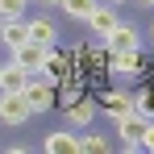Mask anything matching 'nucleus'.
<instances>
[{"mask_svg": "<svg viewBox=\"0 0 154 154\" xmlns=\"http://www.w3.org/2000/svg\"><path fill=\"white\" fill-rule=\"evenodd\" d=\"M29 117H33V108H29L25 92H4V88H0V125L21 129Z\"/></svg>", "mask_w": 154, "mask_h": 154, "instance_id": "nucleus-1", "label": "nucleus"}, {"mask_svg": "<svg viewBox=\"0 0 154 154\" xmlns=\"http://www.w3.org/2000/svg\"><path fill=\"white\" fill-rule=\"evenodd\" d=\"M100 42L108 46V54H112V50H137V46H142V33H137V25H129V21H117L112 33L100 38Z\"/></svg>", "mask_w": 154, "mask_h": 154, "instance_id": "nucleus-2", "label": "nucleus"}, {"mask_svg": "<svg viewBox=\"0 0 154 154\" xmlns=\"http://www.w3.org/2000/svg\"><path fill=\"white\" fill-rule=\"evenodd\" d=\"M25 100H29V108H33V117H38V112H50L54 108V83L50 79H29L25 83Z\"/></svg>", "mask_w": 154, "mask_h": 154, "instance_id": "nucleus-3", "label": "nucleus"}, {"mask_svg": "<svg viewBox=\"0 0 154 154\" xmlns=\"http://www.w3.org/2000/svg\"><path fill=\"white\" fill-rule=\"evenodd\" d=\"M42 150H46V154H79V137L67 125H63V129H50L46 142H42Z\"/></svg>", "mask_w": 154, "mask_h": 154, "instance_id": "nucleus-4", "label": "nucleus"}, {"mask_svg": "<svg viewBox=\"0 0 154 154\" xmlns=\"http://www.w3.org/2000/svg\"><path fill=\"white\" fill-rule=\"evenodd\" d=\"M25 42H29V21H25V17H13V21L0 25V46L17 50V46H25Z\"/></svg>", "mask_w": 154, "mask_h": 154, "instance_id": "nucleus-5", "label": "nucleus"}, {"mask_svg": "<svg viewBox=\"0 0 154 154\" xmlns=\"http://www.w3.org/2000/svg\"><path fill=\"white\" fill-rule=\"evenodd\" d=\"M29 79H33V71H25L21 63H4V67H0V88H4V92H25Z\"/></svg>", "mask_w": 154, "mask_h": 154, "instance_id": "nucleus-6", "label": "nucleus"}, {"mask_svg": "<svg viewBox=\"0 0 154 154\" xmlns=\"http://www.w3.org/2000/svg\"><path fill=\"white\" fill-rule=\"evenodd\" d=\"M92 121H96V104L88 100V96H79L75 104H67V125L71 129H88Z\"/></svg>", "mask_w": 154, "mask_h": 154, "instance_id": "nucleus-7", "label": "nucleus"}, {"mask_svg": "<svg viewBox=\"0 0 154 154\" xmlns=\"http://www.w3.org/2000/svg\"><path fill=\"white\" fill-rule=\"evenodd\" d=\"M117 21H121V17H117V8H112V4H96V8H92V13H88V25L96 29V33H100V38H108V33H112V25H117Z\"/></svg>", "mask_w": 154, "mask_h": 154, "instance_id": "nucleus-8", "label": "nucleus"}, {"mask_svg": "<svg viewBox=\"0 0 154 154\" xmlns=\"http://www.w3.org/2000/svg\"><path fill=\"white\" fill-rule=\"evenodd\" d=\"M13 63H21V67L33 71V75H42V71H46V63H42V46H38V42L17 46V50H13Z\"/></svg>", "mask_w": 154, "mask_h": 154, "instance_id": "nucleus-9", "label": "nucleus"}, {"mask_svg": "<svg viewBox=\"0 0 154 154\" xmlns=\"http://www.w3.org/2000/svg\"><path fill=\"white\" fill-rule=\"evenodd\" d=\"M29 42H38V46H54V42H58V25H54L50 17H33V21H29Z\"/></svg>", "mask_w": 154, "mask_h": 154, "instance_id": "nucleus-10", "label": "nucleus"}, {"mask_svg": "<svg viewBox=\"0 0 154 154\" xmlns=\"http://www.w3.org/2000/svg\"><path fill=\"white\" fill-rule=\"evenodd\" d=\"M108 71H112V75H137V71H142V58H137V50H112Z\"/></svg>", "mask_w": 154, "mask_h": 154, "instance_id": "nucleus-11", "label": "nucleus"}, {"mask_svg": "<svg viewBox=\"0 0 154 154\" xmlns=\"http://www.w3.org/2000/svg\"><path fill=\"white\" fill-rule=\"evenodd\" d=\"M104 108H108V117L133 108V92H125V88H108V92H104Z\"/></svg>", "mask_w": 154, "mask_h": 154, "instance_id": "nucleus-12", "label": "nucleus"}, {"mask_svg": "<svg viewBox=\"0 0 154 154\" xmlns=\"http://www.w3.org/2000/svg\"><path fill=\"white\" fill-rule=\"evenodd\" d=\"M96 4H100V0H58V8H63L71 21H88V13H92Z\"/></svg>", "mask_w": 154, "mask_h": 154, "instance_id": "nucleus-13", "label": "nucleus"}, {"mask_svg": "<svg viewBox=\"0 0 154 154\" xmlns=\"http://www.w3.org/2000/svg\"><path fill=\"white\" fill-rule=\"evenodd\" d=\"M79 150L83 154H104L108 150V137H104V133H83V137H79Z\"/></svg>", "mask_w": 154, "mask_h": 154, "instance_id": "nucleus-14", "label": "nucleus"}, {"mask_svg": "<svg viewBox=\"0 0 154 154\" xmlns=\"http://www.w3.org/2000/svg\"><path fill=\"white\" fill-rule=\"evenodd\" d=\"M25 8H29V0H0V17H4V21L25 17Z\"/></svg>", "mask_w": 154, "mask_h": 154, "instance_id": "nucleus-15", "label": "nucleus"}, {"mask_svg": "<svg viewBox=\"0 0 154 154\" xmlns=\"http://www.w3.org/2000/svg\"><path fill=\"white\" fill-rule=\"evenodd\" d=\"M137 150H154V117H146L137 129Z\"/></svg>", "mask_w": 154, "mask_h": 154, "instance_id": "nucleus-16", "label": "nucleus"}, {"mask_svg": "<svg viewBox=\"0 0 154 154\" xmlns=\"http://www.w3.org/2000/svg\"><path fill=\"white\" fill-rule=\"evenodd\" d=\"M79 96H83V92H79V88H67V92H63V96H58V100H63V108H67V104H75Z\"/></svg>", "mask_w": 154, "mask_h": 154, "instance_id": "nucleus-17", "label": "nucleus"}, {"mask_svg": "<svg viewBox=\"0 0 154 154\" xmlns=\"http://www.w3.org/2000/svg\"><path fill=\"white\" fill-rule=\"evenodd\" d=\"M38 4H46V8H54V4H58V0H38Z\"/></svg>", "mask_w": 154, "mask_h": 154, "instance_id": "nucleus-18", "label": "nucleus"}, {"mask_svg": "<svg viewBox=\"0 0 154 154\" xmlns=\"http://www.w3.org/2000/svg\"><path fill=\"white\" fill-rule=\"evenodd\" d=\"M108 4H125V0H108Z\"/></svg>", "mask_w": 154, "mask_h": 154, "instance_id": "nucleus-19", "label": "nucleus"}, {"mask_svg": "<svg viewBox=\"0 0 154 154\" xmlns=\"http://www.w3.org/2000/svg\"><path fill=\"white\" fill-rule=\"evenodd\" d=\"M137 4H154V0H137Z\"/></svg>", "mask_w": 154, "mask_h": 154, "instance_id": "nucleus-20", "label": "nucleus"}, {"mask_svg": "<svg viewBox=\"0 0 154 154\" xmlns=\"http://www.w3.org/2000/svg\"><path fill=\"white\" fill-rule=\"evenodd\" d=\"M150 38H154V25H150Z\"/></svg>", "mask_w": 154, "mask_h": 154, "instance_id": "nucleus-21", "label": "nucleus"}, {"mask_svg": "<svg viewBox=\"0 0 154 154\" xmlns=\"http://www.w3.org/2000/svg\"><path fill=\"white\" fill-rule=\"evenodd\" d=\"M0 25H4V17H0Z\"/></svg>", "mask_w": 154, "mask_h": 154, "instance_id": "nucleus-22", "label": "nucleus"}, {"mask_svg": "<svg viewBox=\"0 0 154 154\" xmlns=\"http://www.w3.org/2000/svg\"><path fill=\"white\" fill-rule=\"evenodd\" d=\"M0 67H4V63H0Z\"/></svg>", "mask_w": 154, "mask_h": 154, "instance_id": "nucleus-23", "label": "nucleus"}]
</instances>
